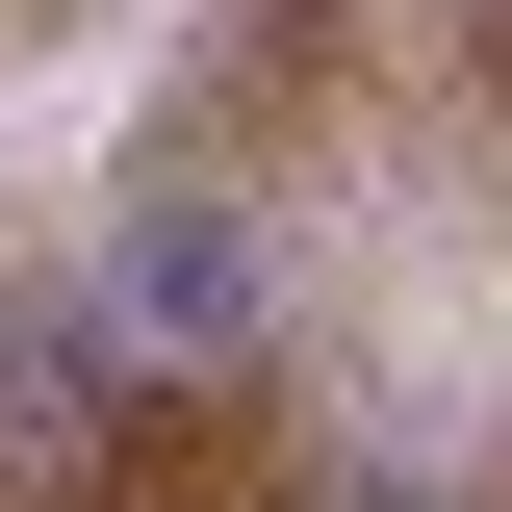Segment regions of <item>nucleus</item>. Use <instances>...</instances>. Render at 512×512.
<instances>
[{"instance_id":"1","label":"nucleus","mask_w":512,"mask_h":512,"mask_svg":"<svg viewBox=\"0 0 512 512\" xmlns=\"http://www.w3.org/2000/svg\"><path fill=\"white\" fill-rule=\"evenodd\" d=\"M77 512H512V0H180L77 154Z\"/></svg>"}]
</instances>
